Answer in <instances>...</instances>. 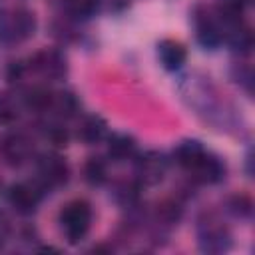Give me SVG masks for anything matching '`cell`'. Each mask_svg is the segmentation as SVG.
I'll use <instances>...</instances> for the list:
<instances>
[{
	"mask_svg": "<svg viewBox=\"0 0 255 255\" xmlns=\"http://www.w3.org/2000/svg\"><path fill=\"white\" fill-rule=\"evenodd\" d=\"M42 128H44L42 133H44L46 141H50L54 147H66L70 143V131H68V128L64 126L62 120L46 122Z\"/></svg>",
	"mask_w": 255,
	"mask_h": 255,
	"instance_id": "obj_21",
	"label": "cell"
},
{
	"mask_svg": "<svg viewBox=\"0 0 255 255\" xmlns=\"http://www.w3.org/2000/svg\"><path fill=\"white\" fill-rule=\"evenodd\" d=\"M92 205L86 201V199H74V201H68L60 215H58V223H60V229L64 233V237L68 239V243L76 245L80 243L90 227H92Z\"/></svg>",
	"mask_w": 255,
	"mask_h": 255,
	"instance_id": "obj_2",
	"label": "cell"
},
{
	"mask_svg": "<svg viewBox=\"0 0 255 255\" xmlns=\"http://www.w3.org/2000/svg\"><path fill=\"white\" fill-rule=\"evenodd\" d=\"M106 135H108V122L98 114L84 116L76 129V137L86 145H96L104 141Z\"/></svg>",
	"mask_w": 255,
	"mask_h": 255,
	"instance_id": "obj_12",
	"label": "cell"
},
{
	"mask_svg": "<svg viewBox=\"0 0 255 255\" xmlns=\"http://www.w3.org/2000/svg\"><path fill=\"white\" fill-rule=\"evenodd\" d=\"M84 179L94 187L104 185L108 181V161L104 157H90L84 165Z\"/></svg>",
	"mask_w": 255,
	"mask_h": 255,
	"instance_id": "obj_19",
	"label": "cell"
},
{
	"mask_svg": "<svg viewBox=\"0 0 255 255\" xmlns=\"http://www.w3.org/2000/svg\"><path fill=\"white\" fill-rule=\"evenodd\" d=\"M225 42L229 44V48L237 54H249L251 48H253V32L251 28L243 22V24H237L233 28H227L225 30Z\"/></svg>",
	"mask_w": 255,
	"mask_h": 255,
	"instance_id": "obj_17",
	"label": "cell"
},
{
	"mask_svg": "<svg viewBox=\"0 0 255 255\" xmlns=\"http://www.w3.org/2000/svg\"><path fill=\"white\" fill-rule=\"evenodd\" d=\"M100 2L102 0H64V6H66V10L72 18L88 20L98 12Z\"/></svg>",
	"mask_w": 255,
	"mask_h": 255,
	"instance_id": "obj_22",
	"label": "cell"
},
{
	"mask_svg": "<svg viewBox=\"0 0 255 255\" xmlns=\"http://www.w3.org/2000/svg\"><path fill=\"white\" fill-rule=\"evenodd\" d=\"M36 28H38V20L30 8L22 4H12L0 10V42L2 44L26 42L36 34Z\"/></svg>",
	"mask_w": 255,
	"mask_h": 255,
	"instance_id": "obj_1",
	"label": "cell"
},
{
	"mask_svg": "<svg viewBox=\"0 0 255 255\" xmlns=\"http://www.w3.org/2000/svg\"><path fill=\"white\" fill-rule=\"evenodd\" d=\"M245 8H247V0H217L211 10L219 20V24L223 26V30H227L237 24H243Z\"/></svg>",
	"mask_w": 255,
	"mask_h": 255,
	"instance_id": "obj_13",
	"label": "cell"
},
{
	"mask_svg": "<svg viewBox=\"0 0 255 255\" xmlns=\"http://www.w3.org/2000/svg\"><path fill=\"white\" fill-rule=\"evenodd\" d=\"M157 58H159V64L163 66V70L177 72L187 62V48L177 40L165 38L157 44Z\"/></svg>",
	"mask_w": 255,
	"mask_h": 255,
	"instance_id": "obj_11",
	"label": "cell"
},
{
	"mask_svg": "<svg viewBox=\"0 0 255 255\" xmlns=\"http://www.w3.org/2000/svg\"><path fill=\"white\" fill-rule=\"evenodd\" d=\"M131 161H133V177L141 185L161 183L169 169V159L165 157V153L157 149H147L143 153L137 151V155Z\"/></svg>",
	"mask_w": 255,
	"mask_h": 255,
	"instance_id": "obj_5",
	"label": "cell"
},
{
	"mask_svg": "<svg viewBox=\"0 0 255 255\" xmlns=\"http://www.w3.org/2000/svg\"><path fill=\"white\" fill-rule=\"evenodd\" d=\"M197 239H199V249L203 253H225L231 247V231L221 219L213 215H207L205 219L199 221Z\"/></svg>",
	"mask_w": 255,
	"mask_h": 255,
	"instance_id": "obj_6",
	"label": "cell"
},
{
	"mask_svg": "<svg viewBox=\"0 0 255 255\" xmlns=\"http://www.w3.org/2000/svg\"><path fill=\"white\" fill-rule=\"evenodd\" d=\"M50 116H54V120H72L80 114V100L76 98L74 92L68 90H58L54 92L52 98V106H50Z\"/></svg>",
	"mask_w": 255,
	"mask_h": 255,
	"instance_id": "obj_15",
	"label": "cell"
},
{
	"mask_svg": "<svg viewBox=\"0 0 255 255\" xmlns=\"http://www.w3.org/2000/svg\"><path fill=\"white\" fill-rule=\"evenodd\" d=\"M22 102L8 92H0V126H12L20 118Z\"/></svg>",
	"mask_w": 255,
	"mask_h": 255,
	"instance_id": "obj_20",
	"label": "cell"
},
{
	"mask_svg": "<svg viewBox=\"0 0 255 255\" xmlns=\"http://www.w3.org/2000/svg\"><path fill=\"white\" fill-rule=\"evenodd\" d=\"M26 76L32 72L44 82H60L68 74V60L58 48H44L32 54L26 62Z\"/></svg>",
	"mask_w": 255,
	"mask_h": 255,
	"instance_id": "obj_3",
	"label": "cell"
},
{
	"mask_svg": "<svg viewBox=\"0 0 255 255\" xmlns=\"http://www.w3.org/2000/svg\"><path fill=\"white\" fill-rule=\"evenodd\" d=\"M193 26H195V38L205 50H217L225 42V30L219 24V20L215 18L213 10L195 6Z\"/></svg>",
	"mask_w": 255,
	"mask_h": 255,
	"instance_id": "obj_8",
	"label": "cell"
},
{
	"mask_svg": "<svg viewBox=\"0 0 255 255\" xmlns=\"http://www.w3.org/2000/svg\"><path fill=\"white\" fill-rule=\"evenodd\" d=\"M137 155V141L129 133H112L108 137V157L116 163L131 161Z\"/></svg>",
	"mask_w": 255,
	"mask_h": 255,
	"instance_id": "obj_14",
	"label": "cell"
},
{
	"mask_svg": "<svg viewBox=\"0 0 255 255\" xmlns=\"http://www.w3.org/2000/svg\"><path fill=\"white\" fill-rule=\"evenodd\" d=\"M139 189H141V183L135 177L124 179L114 187V199L122 207H135L139 201Z\"/></svg>",
	"mask_w": 255,
	"mask_h": 255,
	"instance_id": "obj_18",
	"label": "cell"
},
{
	"mask_svg": "<svg viewBox=\"0 0 255 255\" xmlns=\"http://www.w3.org/2000/svg\"><path fill=\"white\" fill-rule=\"evenodd\" d=\"M205 151H207V149L201 145V141H197V139H183V141H179V143L175 145V149H173V159H175V163H177L181 169L189 171V169L201 159V155H203Z\"/></svg>",
	"mask_w": 255,
	"mask_h": 255,
	"instance_id": "obj_16",
	"label": "cell"
},
{
	"mask_svg": "<svg viewBox=\"0 0 255 255\" xmlns=\"http://www.w3.org/2000/svg\"><path fill=\"white\" fill-rule=\"evenodd\" d=\"M42 193H44V189L38 185V181H32V183L30 181H18V183H12L8 187L6 199L16 213L32 215V213H36V209L42 201Z\"/></svg>",
	"mask_w": 255,
	"mask_h": 255,
	"instance_id": "obj_9",
	"label": "cell"
},
{
	"mask_svg": "<svg viewBox=\"0 0 255 255\" xmlns=\"http://www.w3.org/2000/svg\"><path fill=\"white\" fill-rule=\"evenodd\" d=\"M187 173H189V177H191L195 183L213 185V183H219V181L225 177V163H223L217 155L205 151V153L201 155V159H199Z\"/></svg>",
	"mask_w": 255,
	"mask_h": 255,
	"instance_id": "obj_10",
	"label": "cell"
},
{
	"mask_svg": "<svg viewBox=\"0 0 255 255\" xmlns=\"http://www.w3.org/2000/svg\"><path fill=\"white\" fill-rule=\"evenodd\" d=\"M10 235H12V225H10V219L6 217V213H2V211H0V249H2V247L8 243Z\"/></svg>",
	"mask_w": 255,
	"mask_h": 255,
	"instance_id": "obj_24",
	"label": "cell"
},
{
	"mask_svg": "<svg viewBox=\"0 0 255 255\" xmlns=\"http://www.w3.org/2000/svg\"><path fill=\"white\" fill-rule=\"evenodd\" d=\"M70 179V165L64 155L56 151H46L36 157V181L46 189H58Z\"/></svg>",
	"mask_w": 255,
	"mask_h": 255,
	"instance_id": "obj_4",
	"label": "cell"
},
{
	"mask_svg": "<svg viewBox=\"0 0 255 255\" xmlns=\"http://www.w3.org/2000/svg\"><path fill=\"white\" fill-rule=\"evenodd\" d=\"M229 209L237 215V217H249L253 207H251V199L245 197V195H235L229 203Z\"/></svg>",
	"mask_w": 255,
	"mask_h": 255,
	"instance_id": "obj_23",
	"label": "cell"
},
{
	"mask_svg": "<svg viewBox=\"0 0 255 255\" xmlns=\"http://www.w3.org/2000/svg\"><path fill=\"white\" fill-rule=\"evenodd\" d=\"M0 157L10 167H22L34 157V141L26 131H8L0 137Z\"/></svg>",
	"mask_w": 255,
	"mask_h": 255,
	"instance_id": "obj_7",
	"label": "cell"
}]
</instances>
